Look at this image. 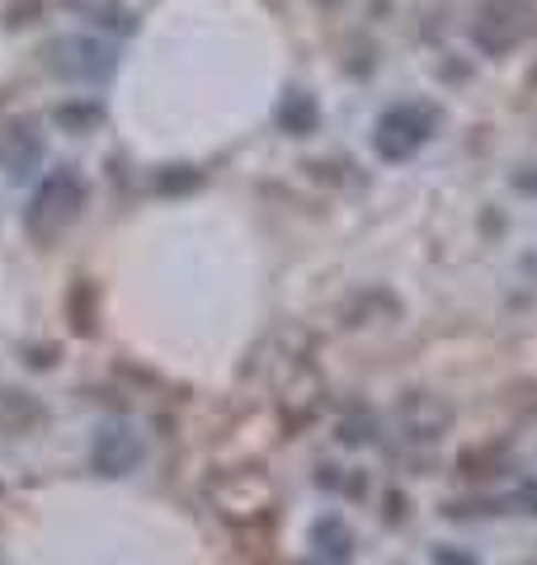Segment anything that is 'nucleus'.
<instances>
[{
	"label": "nucleus",
	"instance_id": "nucleus-1",
	"mask_svg": "<svg viewBox=\"0 0 537 565\" xmlns=\"http://www.w3.org/2000/svg\"><path fill=\"white\" fill-rule=\"evenodd\" d=\"M85 207V180L76 166H57L48 180L33 189V199L24 207V226L33 241H52L57 232H66L71 222L81 217Z\"/></svg>",
	"mask_w": 537,
	"mask_h": 565
},
{
	"label": "nucleus",
	"instance_id": "nucleus-2",
	"mask_svg": "<svg viewBox=\"0 0 537 565\" xmlns=\"http://www.w3.org/2000/svg\"><path fill=\"white\" fill-rule=\"evenodd\" d=\"M208 500L212 509L227 519V523H264L268 514H274V504H278V494H274V481H268L264 471H222V476H212L208 481Z\"/></svg>",
	"mask_w": 537,
	"mask_h": 565
},
{
	"label": "nucleus",
	"instance_id": "nucleus-3",
	"mask_svg": "<svg viewBox=\"0 0 537 565\" xmlns=\"http://www.w3.org/2000/svg\"><path fill=\"white\" fill-rule=\"evenodd\" d=\"M439 128V114L420 99H406V104H391V109L372 122V151L382 161H410L429 137Z\"/></svg>",
	"mask_w": 537,
	"mask_h": 565
},
{
	"label": "nucleus",
	"instance_id": "nucleus-4",
	"mask_svg": "<svg viewBox=\"0 0 537 565\" xmlns=\"http://www.w3.org/2000/svg\"><path fill=\"white\" fill-rule=\"evenodd\" d=\"M48 66L66 81H104L114 71V47L90 39V33H71L48 47Z\"/></svg>",
	"mask_w": 537,
	"mask_h": 565
},
{
	"label": "nucleus",
	"instance_id": "nucleus-5",
	"mask_svg": "<svg viewBox=\"0 0 537 565\" xmlns=\"http://www.w3.org/2000/svg\"><path fill=\"white\" fill-rule=\"evenodd\" d=\"M141 462H147V444H141V434H133L128 424H99L95 438H90V467L99 476H133Z\"/></svg>",
	"mask_w": 537,
	"mask_h": 565
},
{
	"label": "nucleus",
	"instance_id": "nucleus-6",
	"mask_svg": "<svg viewBox=\"0 0 537 565\" xmlns=\"http://www.w3.org/2000/svg\"><path fill=\"white\" fill-rule=\"evenodd\" d=\"M528 29V6L524 0H486L476 14V47L491 52V57H499V52H509L518 39H524Z\"/></svg>",
	"mask_w": 537,
	"mask_h": 565
},
{
	"label": "nucleus",
	"instance_id": "nucleus-7",
	"mask_svg": "<svg viewBox=\"0 0 537 565\" xmlns=\"http://www.w3.org/2000/svg\"><path fill=\"white\" fill-rule=\"evenodd\" d=\"M397 419H401V434L410 438V444H434V438H443L448 424H453V405L439 401V396L415 392V396L401 401Z\"/></svg>",
	"mask_w": 537,
	"mask_h": 565
},
{
	"label": "nucleus",
	"instance_id": "nucleus-8",
	"mask_svg": "<svg viewBox=\"0 0 537 565\" xmlns=\"http://www.w3.org/2000/svg\"><path fill=\"white\" fill-rule=\"evenodd\" d=\"M0 170H6L14 184H24L43 170V137L33 132L29 122H14V128L0 137Z\"/></svg>",
	"mask_w": 537,
	"mask_h": 565
},
{
	"label": "nucleus",
	"instance_id": "nucleus-9",
	"mask_svg": "<svg viewBox=\"0 0 537 565\" xmlns=\"http://www.w3.org/2000/svg\"><path fill=\"white\" fill-rule=\"evenodd\" d=\"M312 546H316V552L326 556L330 565H345V561L354 556V533H349V523L335 519V514L316 519V523H312Z\"/></svg>",
	"mask_w": 537,
	"mask_h": 565
},
{
	"label": "nucleus",
	"instance_id": "nucleus-10",
	"mask_svg": "<svg viewBox=\"0 0 537 565\" xmlns=\"http://www.w3.org/2000/svg\"><path fill=\"white\" fill-rule=\"evenodd\" d=\"M278 128L288 132V137H312L316 128H320V109H316V99L312 95H302V90H293V95H283V104H278Z\"/></svg>",
	"mask_w": 537,
	"mask_h": 565
},
{
	"label": "nucleus",
	"instance_id": "nucleus-11",
	"mask_svg": "<svg viewBox=\"0 0 537 565\" xmlns=\"http://www.w3.org/2000/svg\"><path fill=\"white\" fill-rule=\"evenodd\" d=\"M52 122H57L62 132H71V137H85L90 128H99L104 122V109L99 104H90V99H66V104L52 109Z\"/></svg>",
	"mask_w": 537,
	"mask_h": 565
},
{
	"label": "nucleus",
	"instance_id": "nucleus-12",
	"mask_svg": "<svg viewBox=\"0 0 537 565\" xmlns=\"http://www.w3.org/2000/svg\"><path fill=\"white\" fill-rule=\"evenodd\" d=\"M66 321H71L76 334H85V340L99 330V321H95V288H90L85 278H76L71 282V292H66Z\"/></svg>",
	"mask_w": 537,
	"mask_h": 565
},
{
	"label": "nucleus",
	"instance_id": "nucleus-13",
	"mask_svg": "<svg viewBox=\"0 0 537 565\" xmlns=\"http://www.w3.org/2000/svg\"><path fill=\"white\" fill-rule=\"evenodd\" d=\"M372 438H378V419H372L368 411H354V415L339 419V444L345 448H364V444H372Z\"/></svg>",
	"mask_w": 537,
	"mask_h": 565
},
{
	"label": "nucleus",
	"instance_id": "nucleus-14",
	"mask_svg": "<svg viewBox=\"0 0 537 565\" xmlns=\"http://www.w3.org/2000/svg\"><path fill=\"white\" fill-rule=\"evenodd\" d=\"M514 504L518 509H528V514H537V481H524L514 490Z\"/></svg>",
	"mask_w": 537,
	"mask_h": 565
},
{
	"label": "nucleus",
	"instance_id": "nucleus-15",
	"mask_svg": "<svg viewBox=\"0 0 537 565\" xmlns=\"http://www.w3.org/2000/svg\"><path fill=\"white\" fill-rule=\"evenodd\" d=\"M514 184L524 189V193H537V166H533V170H518V174H514Z\"/></svg>",
	"mask_w": 537,
	"mask_h": 565
},
{
	"label": "nucleus",
	"instance_id": "nucleus-16",
	"mask_svg": "<svg viewBox=\"0 0 537 565\" xmlns=\"http://www.w3.org/2000/svg\"><path fill=\"white\" fill-rule=\"evenodd\" d=\"M302 565H307V561H302Z\"/></svg>",
	"mask_w": 537,
	"mask_h": 565
}]
</instances>
